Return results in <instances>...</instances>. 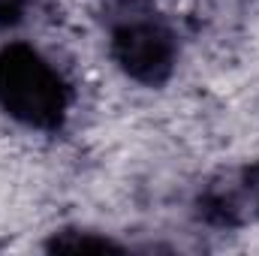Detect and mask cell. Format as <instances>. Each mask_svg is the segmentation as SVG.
I'll return each instance as SVG.
<instances>
[{
    "label": "cell",
    "mask_w": 259,
    "mask_h": 256,
    "mask_svg": "<svg viewBox=\"0 0 259 256\" xmlns=\"http://www.w3.org/2000/svg\"><path fill=\"white\" fill-rule=\"evenodd\" d=\"M0 109L30 130H58L69 112V88L36 49H0Z\"/></svg>",
    "instance_id": "1"
},
{
    "label": "cell",
    "mask_w": 259,
    "mask_h": 256,
    "mask_svg": "<svg viewBox=\"0 0 259 256\" xmlns=\"http://www.w3.org/2000/svg\"><path fill=\"white\" fill-rule=\"evenodd\" d=\"M112 58L118 69L148 88H160L172 78L178 64V46L166 24L154 18H133L115 27Z\"/></svg>",
    "instance_id": "2"
},
{
    "label": "cell",
    "mask_w": 259,
    "mask_h": 256,
    "mask_svg": "<svg viewBox=\"0 0 259 256\" xmlns=\"http://www.w3.org/2000/svg\"><path fill=\"white\" fill-rule=\"evenodd\" d=\"M199 214L220 229L259 223V160L214 175L199 193Z\"/></svg>",
    "instance_id": "3"
},
{
    "label": "cell",
    "mask_w": 259,
    "mask_h": 256,
    "mask_svg": "<svg viewBox=\"0 0 259 256\" xmlns=\"http://www.w3.org/2000/svg\"><path fill=\"white\" fill-rule=\"evenodd\" d=\"M49 250H121L118 241L103 238L97 232H58L49 241Z\"/></svg>",
    "instance_id": "4"
},
{
    "label": "cell",
    "mask_w": 259,
    "mask_h": 256,
    "mask_svg": "<svg viewBox=\"0 0 259 256\" xmlns=\"http://www.w3.org/2000/svg\"><path fill=\"white\" fill-rule=\"evenodd\" d=\"M30 0H0V27H12L24 18Z\"/></svg>",
    "instance_id": "5"
}]
</instances>
